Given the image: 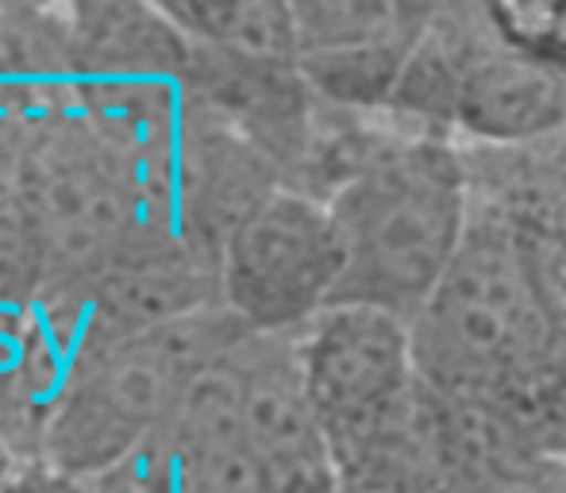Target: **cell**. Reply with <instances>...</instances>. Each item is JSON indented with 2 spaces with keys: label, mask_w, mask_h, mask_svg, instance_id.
<instances>
[{
  "label": "cell",
  "mask_w": 566,
  "mask_h": 493,
  "mask_svg": "<svg viewBox=\"0 0 566 493\" xmlns=\"http://www.w3.org/2000/svg\"><path fill=\"white\" fill-rule=\"evenodd\" d=\"M412 347L432 394L497 424L536 463L566 466V316L521 220L478 201L412 321Z\"/></svg>",
  "instance_id": "cell-1"
},
{
  "label": "cell",
  "mask_w": 566,
  "mask_h": 493,
  "mask_svg": "<svg viewBox=\"0 0 566 493\" xmlns=\"http://www.w3.org/2000/svg\"><path fill=\"white\" fill-rule=\"evenodd\" d=\"M328 209L343 243L336 305L378 308L412 324L467 243L478 201L459 143L381 116Z\"/></svg>",
  "instance_id": "cell-2"
},
{
  "label": "cell",
  "mask_w": 566,
  "mask_h": 493,
  "mask_svg": "<svg viewBox=\"0 0 566 493\" xmlns=\"http://www.w3.org/2000/svg\"><path fill=\"white\" fill-rule=\"evenodd\" d=\"M243 336L247 328L220 305L101 352L59 397L39 459L74 479H101L163 432L189 386Z\"/></svg>",
  "instance_id": "cell-3"
},
{
  "label": "cell",
  "mask_w": 566,
  "mask_h": 493,
  "mask_svg": "<svg viewBox=\"0 0 566 493\" xmlns=\"http://www.w3.org/2000/svg\"><path fill=\"white\" fill-rule=\"evenodd\" d=\"M343 243L332 209L316 197L277 189L220 254V305L254 336H301L336 308Z\"/></svg>",
  "instance_id": "cell-4"
},
{
  "label": "cell",
  "mask_w": 566,
  "mask_h": 493,
  "mask_svg": "<svg viewBox=\"0 0 566 493\" xmlns=\"http://www.w3.org/2000/svg\"><path fill=\"white\" fill-rule=\"evenodd\" d=\"M239 412L254 493H339L328 436L308 401L297 336H254L235 347Z\"/></svg>",
  "instance_id": "cell-5"
},
{
  "label": "cell",
  "mask_w": 566,
  "mask_h": 493,
  "mask_svg": "<svg viewBox=\"0 0 566 493\" xmlns=\"http://www.w3.org/2000/svg\"><path fill=\"white\" fill-rule=\"evenodd\" d=\"M277 189L285 186L270 158L189 97L186 127L170 158V204L181 243L220 262L235 228Z\"/></svg>",
  "instance_id": "cell-6"
},
{
  "label": "cell",
  "mask_w": 566,
  "mask_h": 493,
  "mask_svg": "<svg viewBox=\"0 0 566 493\" xmlns=\"http://www.w3.org/2000/svg\"><path fill=\"white\" fill-rule=\"evenodd\" d=\"M186 90L197 105H205L212 116L235 127L254 150H262L282 174V186L297 178L324 108L297 62L243 59L193 43Z\"/></svg>",
  "instance_id": "cell-7"
},
{
  "label": "cell",
  "mask_w": 566,
  "mask_h": 493,
  "mask_svg": "<svg viewBox=\"0 0 566 493\" xmlns=\"http://www.w3.org/2000/svg\"><path fill=\"white\" fill-rule=\"evenodd\" d=\"M555 135H566V77L509 46L490 15V31L462 82L454 143L528 147Z\"/></svg>",
  "instance_id": "cell-8"
},
{
  "label": "cell",
  "mask_w": 566,
  "mask_h": 493,
  "mask_svg": "<svg viewBox=\"0 0 566 493\" xmlns=\"http://www.w3.org/2000/svg\"><path fill=\"white\" fill-rule=\"evenodd\" d=\"M66 8L70 82H186L193 43L166 4L77 0Z\"/></svg>",
  "instance_id": "cell-9"
},
{
  "label": "cell",
  "mask_w": 566,
  "mask_h": 493,
  "mask_svg": "<svg viewBox=\"0 0 566 493\" xmlns=\"http://www.w3.org/2000/svg\"><path fill=\"white\" fill-rule=\"evenodd\" d=\"M482 204L566 235V135L528 147H462Z\"/></svg>",
  "instance_id": "cell-10"
},
{
  "label": "cell",
  "mask_w": 566,
  "mask_h": 493,
  "mask_svg": "<svg viewBox=\"0 0 566 493\" xmlns=\"http://www.w3.org/2000/svg\"><path fill=\"white\" fill-rule=\"evenodd\" d=\"M189 43L243 59L297 62L293 4L277 0H178L166 4Z\"/></svg>",
  "instance_id": "cell-11"
},
{
  "label": "cell",
  "mask_w": 566,
  "mask_h": 493,
  "mask_svg": "<svg viewBox=\"0 0 566 493\" xmlns=\"http://www.w3.org/2000/svg\"><path fill=\"white\" fill-rule=\"evenodd\" d=\"M428 15H432V4H389V0H308V4H293L297 62L417 35L428 23Z\"/></svg>",
  "instance_id": "cell-12"
},
{
  "label": "cell",
  "mask_w": 566,
  "mask_h": 493,
  "mask_svg": "<svg viewBox=\"0 0 566 493\" xmlns=\"http://www.w3.org/2000/svg\"><path fill=\"white\" fill-rule=\"evenodd\" d=\"M70 77L66 8L0 0V85H70Z\"/></svg>",
  "instance_id": "cell-13"
},
{
  "label": "cell",
  "mask_w": 566,
  "mask_h": 493,
  "mask_svg": "<svg viewBox=\"0 0 566 493\" xmlns=\"http://www.w3.org/2000/svg\"><path fill=\"white\" fill-rule=\"evenodd\" d=\"M493 28L509 46L532 62L566 77V0H524V4H490Z\"/></svg>",
  "instance_id": "cell-14"
},
{
  "label": "cell",
  "mask_w": 566,
  "mask_h": 493,
  "mask_svg": "<svg viewBox=\"0 0 566 493\" xmlns=\"http://www.w3.org/2000/svg\"><path fill=\"white\" fill-rule=\"evenodd\" d=\"M0 493H93L90 479H74V474L54 471L43 459H20L15 471L8 474V482Z\"/></svg>",
  "instance_id": "cell-15"
},
{
  "label": "cell",
  "mask_w": 566,
  "mask_h": 493,
  "mask_svg": "<svg viewBox=\"0 0 566 493\" xmlns=\"http://www.w3.org/2000/svg\"><path fill=\"white\" fill-rule=\"evenodd\" d=\"M15 463H20V459H15V455H12V448H8V443L0 440V486H4L8 474L15 471Z\"/></svg>",
  "instance_id": "cell-16"
}]
</instances>
